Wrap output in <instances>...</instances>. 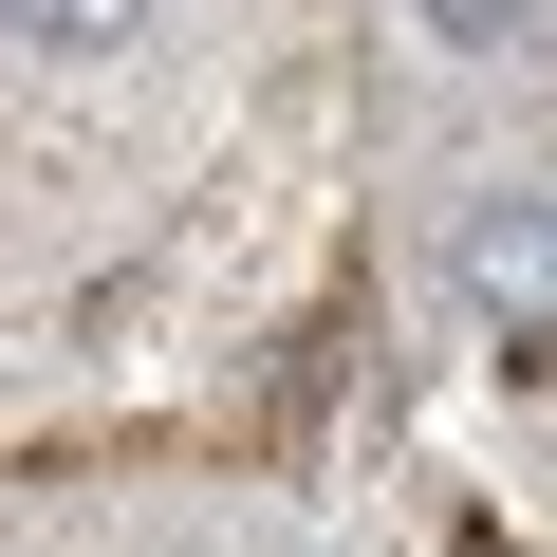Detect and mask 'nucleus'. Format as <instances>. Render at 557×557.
Wrapping results in <instances>:
<instances>
[{
  "instance_id": "1",
  "label": "nucleus",
  "mask_w": 557,
  "mask_h": 557,
  "mask_svg": "<svg viewBox=\"0 0 557 557\" xmlns=\"http://www.w3.org/2000/svg\"><path fill=\"white\" fill-rule=\"evenodd\" d=\"M446 298H465L502 354H557V186H465V223H446Z\"/></svg>"
},
{
  "instance_id": "2",
  "label": "nucleus",
  "mask_w": 557,
  "mask_h": 557,
  "mask_svg": "<svg viewBox=\"0 0 557 557\" xmlns=\"http://www.w3.org/2000/svg\"><path fill=\"white\" fill-rule=\"evenodd\" d=\"M20 20V75H131L149 57V0H0Z\"/></svg>"
},
{
  "instance_id": "3",
  "label": "nucleus",
  "mask_w": 557,
  "mask_h": 557,
  "mask_svg": "<svg viewBox=\"0 0 557 557\" xmlns=\"http://www.w3.org/2000/svg\"><path fill=\"white\" fill-rule=\"evenodd\" d=\"M409 38H428V57H465V75H502V57H539V38H557V0H409Z\"/></svg>"
}]
</instances>
